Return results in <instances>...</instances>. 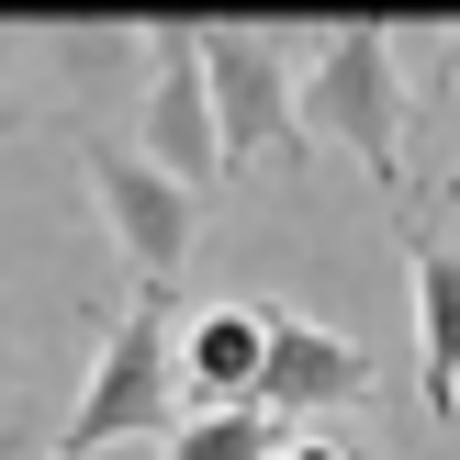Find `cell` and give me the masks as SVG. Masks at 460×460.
I'll use <instances>...</instances> for the list:
<instances>
[{
	"label": "cell",
	"mask_w": 460,
	"mask_h": 460,
	"mask_svg": "<svg viewBox=\"0 0 460 460\" xmlns=\"http://www.w3.org/2000/svg\"><path fill=\"white\" fill-rule=\"evenodd\" d=\"M304 135L349 146L382 191H404V34L382 22H337L304 45Z\"/></svg>",
	"instance_id": "1"
},
{
	"label": "cell",
	"mask_w": 460,
	"mask_h": 460,
	"mask_svg": "<svg viewBox=\"0 0 460 460\" xmlns=\"http://www.w3.org/2000/svg\"><path fill=\"white\" fill-rule=\"evenodd\" d=\"M169 416H180V337L157 326V304H135V314H112V326H102L90 382H79V404H67V427H57V449H45V460H90V449L157 438Z\"/></svg>",
	"instance_id": "2"
},
{
	"label": "cell",
	"mask_w": 460,
	"mask_h": 460,
	"mask_svg": "<svg viewBox=\"0 0 460 460\" xmlns=\"http://www.w3.org/2000/svg\"><path fill=\"white\" fill-rule=\"evenodd\" d=\"M79 169H90V202H102V236L124 247V270H135V304H157V292L191 270V225H202V202L180 191L146 146H112V135H90Z\"/></svg>",
	"instance_id": "3"
},
{
	"label": "cell",
	"mask_w": 460,
	"mask_h": 460,
	"mask_svg": "<svg viewBox=\"0 0 460 460\" xmlns=\"http://www.w3.org/2000/svg\"><path fill=\"white\" fill-rule=\"evenodd\" d=\"M135 146L191 202H214L225 180H236L225 124H214V79H202V22H146V135H135Z\"/></svg>",
	"instance_id": "4"
},
{
	"label": "cell",
	"mask_w": 460,
	"mask_h": 460,
	"mask_svg": "<svg viewBox=\"0 0 460 460\" xmlns=\"http://www.w3.org/2000/svg\"><path fill=\"white\" fill-rule=\"evenodd\" d=\"M202 79H214V124H225V157H236V169L247 157H314L292 45L236 34V22H202Z\"/></svg>",
	"instance_id": "5"
},
{
	"label": "cell",
	"mask_w": 460,
	"mask_h": 460,
	"mask_svg": "<svg viewBox=\"0 0 460 460\" xmlns=\"http://www.w3.org/2000/svg\"><path fill=\"white\" fill-rule=\"evenodd\" d=\"M259 404L281 427H314V416H337V404H371V349L337 337V326H314V314H270V382H259Z\"/></svg>",
	"instance_id": "6"
},
{
	"label": "cell",
	"mask_w": 460,
	"mask_h": 460,
	"mask_svg": "<svg viewBox=\"0 0 460 460\" xmlns=\"http://www.w3.org/2000/svg\"><path fill=\"white\" fill-rule=\"evenodd\" d=\"M270 382V314L259 304H214L180 326V404L191 416H225V404H259Z\"/></svg>",
	"instance_id": "7"
},
{
	"label": "cell",
	"mask_w": 460,
	"mask_h": 460,
	"mask_svg": "<svg viewBox=\"0 0 460 460\" xmlns=\"http://www.w3.org/2000/svg\"><path fill=\"white\" fill-rule=\"evenodd\" d=\"M404 270H416V394L427 416H460V247L404 225Z\"/></svg>",
	"instance_id": "8"
},
{
	"label": "cell",
	"mask_w": 460,
	"mask_h": 460,
	"mask_svg": "<svg viewBox=\"0 0 460 460\" xmlns=\"http://www.w3.org/2000/svg\"><path fill=\"white\" fill-rule=\"evenodd\" d=\"M292 427L270 404H225V416H180L169 427V460H281Z\"/></svg>",
	"instance_id": "9"
},
{
	"label": "cell",
	"mask_w": 460,
	"mask_h": 460,
	"mask_svg": "<svg viewBox=\"0 0 460 460\" xmlns=\"http://www.w3.org/2000/svg\"><path fill=\"white\" fill-rule=\"evenodd\" d=\"M281 460H359V449H337V438H314V427H292V438H281Z\"/></svg>",
	"instance_id": "10"
},
{
	"label": "cell",
	"mask_w": 460,
	"mask_h": 460,
	"mask_svg": "<svg viewBox=\"0 0 460 460\" xmlns=\"http://www.w3.org/2000/svg\"><path fill=\"white\" fill-rule=\"evenodd\" d=\"M449 57H460V22H449ZM449 180H460V169H449Z\"/></svg>",
	"instance_id": "11"
}]
</instances>
